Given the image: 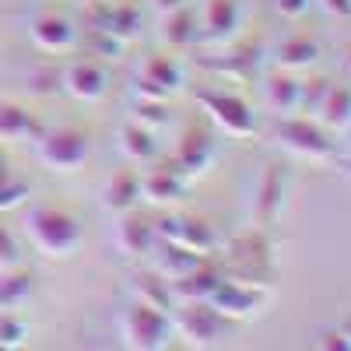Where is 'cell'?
<instances>
[{
    "instance_id": "1",
    "label": "cell",
    "mask_w": 351,
    "mask_h": 351,
    "mask_svg": "<svg viewBox=\"0 0 351 351\" xmlns=\"http://www.w3.org/2000/svg\"><path fill=\"white\" fill-rule=\"evenodd\" d=\"M25 236L49 260H67L81 246V225L64 208H32L25 215Z\"/></svg>"
},
{
    "instance_id": "2",
    "label": "cell",
    "mask_w": 351,
    "mask_h": 351,
    "mask_svg": "<svg viewBox=\"0 0 351 351\" xmlns=\"http://www.w3.org/2000/svg\"><path fill=\"white\" fill-rule=\"evenodd\" d=\"M120 337L130 351H162V348H169L176 330H172V319L165 309L137 299L120 319Z\"/></svg>"
},
{
    "instance_id": "3",
    "label": "cell",
    "mask_w": 351,
    "mask_h": 351,
    "mask_svg": "<svg viewBox=\"0 0 351 351\" xmlns=\"http://www.w3.org/2000/svg\"><path fill=\"white\" fill-rule=\"evenodd\" d=\"M36 155L53 172H74L92 158V137L81 127H56L36 137Z\"/></svg>"
},
{
    "instance_id": "4",
    "label": "cell",
    "mask_w": 351,
    "mask_h": 351,
    "mask_svg": "<svg viewBox=\"0 0 351 351\" xmlns=\"http://www.w3.org/2000/svg\"><path fill=\"white\" fill-rule=\"evenodd\" d=\"M176 337H183L190 348H221L228 341V319L211 302H183V309L172 316Z\"/></svg>"
},
{
    "instance_id": "5",
    "label": "cell",
    "mask_w": 351,
    "mask_h": 351,
    "mask_svg": "<svg viewBox=\"0 0 351 351\" xmlns=\"http://www.w3.org/2000/svg\"><path fill=\"white\" fill-rule=\"evenodd\" d=\"M278 144L285 152L299 155V158H309V162H327L334 158V141H330V130H324L313 116H291L278 123Z\"/></svg>"
},
{
    "instance_id": "6",
    "label": "cell",
    "mask_w": 351,
    "mask_h": 351,
    "mask_svg": "<svg viewBox=\"0 0 351 351\" xmlns=\"http://www.w3.org/2000/svg\"><path fill=\"white\" fill-rule=\"evenodd\" d=\"M197 102L204 106V112L211 116V123L218 130H225L228 137H253L256 134V116L246 106V99H239L236 92L225 88H204L197 95Z\"/></svg>"
},
{
    "instance_id": "7",
    "label": "cell",
    "mask_w": 351,
    "mask_h": 351,
    "mask_svg": "<svg viewBox=\"0 0 351 351\" xmlns=\"http://www.w3.org/2000/svg\"><path fill=\"white\" fill-rule=\"evenodd\" d=\"M225 319H250L267 309L271 291L263 281H246V278H221L215 295L208 299Z\"/></svg>"
},
{
    "instance_id": "8",
    "label": "cell",
    "mask_w": 351,
    "mask_h": 351,
    "mask_svg": "<svg viewBox=\"0 0 351 351\" xmlns=\"http://www.w3.org/2000/svg\"><path fill=\"white\" fill-rule=\"evenodd\" d=\"M155 232L158 239L165 243H180L200 256H208L218 250V232L208 218H197V215H169V218H158L155 221Z\"/></svg>"
},
{
    "instance_id": "9",
    "label": "cell",
    "mask_w": 351,
    "mask_h": 351,
    "mask_svg": "<svg viewBox=\"0 0 351 351\" xmlns=\"http://www.w3.org/2000/svg\"><path fill=\"white\" fill-rule=\"evenodd\" d=\"M288 169L281 162H271L263 165L260 180H256V190H253V218L256 225H274L285 211V200H288Z\"/></svg>"
},
{
    "instance_id": "10",
    "label": "cell",
    "mask_w": 351,
    "mask_h": 351,
    "mask_svg": "<svg viewBox=\"0 0 351 351\" xmlns=\"http://www.w3.org/2000/svg\"><path fill=\"white\" fill-rule=\"evenodd\" d=\"M183 88V67L176 56H165V53H155L141 64L137 71V95L144 99H162L169 102V95H176Z\"/></svg>"
},
{
    "instance_id": "11",
    "label": "cell",
    "mask_w": 351,
    "mask_h": 351,
    "mask_svg": "<svg viewBox=\"0 0 351 351\" xmlns=\"http://www.w3.org/2000/svg\"><path fill=\"white\" fill-rule=\"evenodd\" d=\"M60 88L77 102H99L109 92V74L99 60H74L60 74Z\"/></svg>"
},
{
    "instance_id": "12",
    "label": "cell",
    "mask_w": 351,
    "mask_h": 351,
    "mask_svg": "<svg viewBox=\"0 0 351 351\" xmlns=\"http://www.w3.org/2000/svg\"><path fill=\"white\" fill-rule=\"evenodd\" d=\"M172 165L180 169L186 180L208 176V169L215 165V141H211V134H204V130H186V134L180 137V144H176Z\"/></svg>"
},
{
    "instance_id": "13",
    "label": "cell",
    "mask_w": 351,
    "mask_h": 351,
    "mask_svg": "<svg viewBox=\"0 0 351 351\" xmlns=\"http://www.w3.org/2000/svg\"><path fill=\"white\" fill-rule=\"evenodd\" d=\"M28 36H32V43L43 49V53H67L77 39V28L71 25V18L56 14V11H43L32 18V25H28Z\"/></svg>"
},
{
    "instance_id": "14",
    "label": "cell",
    "mask_w": 351,
    "mask_h": 351,
    "mask_svg": "<svg viewBox=\"0 0 351 351\" xmlns=\"http://www.w3.org/2000/svg\"><path fill=\"white\" fill-rule=\"evenodd\" d=\"M155 246H158L155 221L141 218L137 211L120 215V225H116V250L123 256H148V253H155Z\"/></svg>"
},
{
    "instance_id": "15",
    "label": "cell",
    "mask_w": 351,
    "mask_h": 351,
    "mask_svg": "<svg viewBox=\"0 0 351 351\" xmlns=\"http://www.w3.org/2000/svg\"><path fill=\"white\" fill-rule=\"evenodd\" d=\"M186 190V176L176 165H155L141 172V200L148 204H176Z\"/></svg>"
},
{
    "instance_id": "16",
    "label": "cell",
    "mask_w": 351,
    "mask_h": 351,
    "mask_svg": "<svg viewBox=\"0 0 351 351\" xmlns=\"http://www.w3.org/2000/svg\"><path fill=\"white\" fill-rule=\"evenodd\" d=\"M221 278H225V271H218L215 263L204 260V263H197L193 271H186L183 278H176L169 285H172L176 302H208L215 295V288L221 285Z\"/></svg>"
},
{
    "instance_id": "17",
    "label": "cell",
    "mask_w": 351,
    "mask_h": 351,
    "mask_svg": "<svg viewBox=\"0 0 351 351\" xmlns=\"http://www.w3.org/2000/svg\"><path fill=\"white\" fill-rule=\"evenodd\" d=\"M228 253H232V260H236V271H239L243 278H253V281H256L263 271H267L274 246L263 239V236H253V232H246V236L232 239Z\"/></svg>"
},
{
    "instance_id": "18",
    "label": "cell",
    "mask_w": 351,
    "mask_h": 351,
    "mask_svg": "<svg viewBox=\"0 0 351 351\" xmlns=\"http://www.w3.org/2000/svg\"><path fill=\"white\" fill-rule=\"evenodd\" d=\"M141 204V172H116L106 180L102 186V208L112 211V215H127V211H137Z\"/></svg>"
},
{
    "instance_id": "19",
    "label": "cell",
    "mask_w": 351,
    "mask_h": 351,
    "mask_svg": "<svg viewBox=\"0 0 351 351\" xmlns=\"http://www.w3.org/2000/svg\"><path fill=\"white\" fill-rule=\"evenodd\" d=\"M313 120L330 134H344L348 123H351V88L348 84H330Z\"/></svg>"
},
{
    "instance_id": "20",
    "label": "cell",
    "mask_w": 351,
    "mask_h": 351,
    "mask_svg": "<svg viewBox=\"0 0 351 351\" xmlns=\"http://www.w3.org/2000/svg\"><path fill=\"white\" fill-rule=\"evenodd\" d=\"M243 25V4L239 0H208L204 4V36L208 39H228Z\"/></svg>"
},
{
    "instance_id": "21",
    "label": "cell",
    "mask_w": 351,
    "mask_h": 351,
    "mask_svg": "<svg viewBox=\"0 0 351 351\" xmlns=\"http://www.w3.org/2000/svg\"><path fill=\"white\" fill-rule=\"evenodd\" d=\"M158 39L172 49L180 46H190L197 39V18L193 11L183 4V8H172V11H162V21H158Z\"/></svg>"
},
{
    "instance_id": "22",
    "label": "cell",
    "mask_w": 351,
    "mask_h": 351,
    "mask_svg": "<svg viewBox=\"0 0 351 351\" xmlns=\"http://www.w3.org/2000/svg\"><path fill=\"white\" fill-rule=\"evenodd\" d=\"M155 250H158V256H155V271H158L165 281L183 278L186 271L197 267V263H204L200 253H193V250H186V246H180V243H165V239H158Z\"/></svg>"
},
{
    "instance_id": "23",
    "label": "cell",
    "mask_w": 351,
    "mask_h": 351,
    "mask_svg": "<svg viewBox=\"0 0 351 351\" xmlns=\"http://www.w3.org/2000/svg\"><path fill=\"white\" fill-rule=\"evenodd\" d=\"M43 127L18 102H0V141H36Z\"/></svg>"
},
{
    "instance_id": "24",
    "label": "cell",
    "mask_w": 351,
    "mask_h": 351,
    "mask_svg": "<svg viewBox=\"0 0 351 351\" xmlns=\"http://www.w3.org/2000/svg\"><path fill=\"white\" fill-rule=\"evenodd\" d=\"M120 155L127 162H137V165H148L158 158V141H155V130L141 127V123H127L120 130Z\"/></svg>"
},
{
    "instance_id": "25",
    "label": "cell",
    "mask_w": 351,
    "mask_h": 351,
    "mask_svg": "<svg viewBox=\"0 0 351 351\" xmlns=\"http://www.w3.org/2000/svg\"><path fill=\"white\" fill-rule=\"evenodd\" d=\"M299 88L302 81L291 74V71H281L274 77H267V84H263V95H267V106L274 112H299Z\"/></svg>"
},
{
    "instance_id": "26",
    "label": "cell",
    "mask_w": 351,
    "mask_h": 351,
    "mask_svg": "<svg viewBox=\"0 0 351 351\" xmlns=\"http://www.w3.org/2000/svg\"><path fill=\"white\" fill-rule=\"evenodd\" d=\"M316 60H319V46H316L309 36L285 39V43L278 46V67H281V71L299 74V71H309Z\"/></svg>"
},
{
    "instance_id": "27",
    "label": "cell",
    "mask_w": 351,
    "mask_h": 351,
    "mask_svg": "<svg viewBox=\"0 0 351 351\" xmlns=\"http://www.w3.org/2000/svg\"><path fill=\"white\" fill-rule=\"evenodd\" d=\"M102 32H109L112 39H120L127 46L141 32V8L130 4V0H120V4H112V0H109V14H106V28H102Z\"/></svg>"
},
{
    "instance_id": "28",
    "label": "cell",
    "mask_w": 351,
    "mask_h": 351,
    "mask_svg": "<svg viewBox=\"0 0 351 351\" xmlns=\"http://www.w3.org/2000/svg\"><path fill=\"white\" fill-rule=\"evenodd\" d=\"M32 274L21 271V267H11V271H0V309H21L28 299H32Z\"/></svg>"
},
{
    "instance_id": "29",
    "label": "cell",
    "mask_w": 351,
    "mask_h": 351,
    "mask_svg": "<svg viewBox=\"0 0 351 351\" xmlns=\"http://www.w3.org/2000/svg\"><path fill=\"white\" fill-rule=\"evenodd\" d=\"M130 288H134V295H137L141 302L158 306V309H172V302H176L172 285H169L158 271H141V274H134Z\"/></svg>"
},
{
    "instance_id": "30",
    "label": "cell",
    "mask_w": 351,
    "mask_h": 351,
    "mask_svg": "<svg viewBox=\"0 0 351 351\" xmlns=\"http://www.w3.org/2000/svg\"><path fill=\"white\" fill-rule=\"evenodd\" d=\"M165 120H169V109H165L162 99H144V95H137V102H134V123L148 127V130H158Z\"/></svg>"
},
{
    "instance_id": "31",
    "label": "cell",
    "mask_w": 351,
    "mask_h": 351,
    "mask_svg": "<svg viewBox=\"0 0 351 351\" xmlns=\"http://www.w3.org/2000/svg\"><path fill=\"white\" fill-rule=\"evenodd\" d=\"M28 341V324L18 313H0V348H21Z\"/></svg>"
},
{
    "instance_id": "32",
    "label": "cell",
    "mask_w": 351,
    "mask_h": 351,
    "mask_svg": "<svg viewBox=\"0 0 351 351\" xmlns=\"http://www.w3.org/2000/svg\"><path fill=\"white\" fill-rule=\"evenodd\" d=\"M327 88H330V81H327V77L302 81V88H299V109H302V112H309V116H316L319 102H324V95H327Z\"/></svg>"
},
{
    "instance_id": "33",
    "label": "cell",
    "mask_w": 351,
    "mask_h": 351,
    "mask_svg": "<svg viewBox=\"0 0 351 351\" xmlns=\"http://www.w3.org/2000/svg\"><path fill=\"white\" fill-rule=\"evenodd\" d=\"M25 200H28V183L4 176V180H0V211H14Z\"/></svg>"
},
{
    "instance_id": "34",
    "label": "cell",
    "mask_w": 351,
    "mask_h": 351,
    "mask_svg": "<svg viewBox=\"0 0 351 351\" xmlns=\"http://www.w3.org/2000/svg\"><path fill=\"white\" fill-rule=\"evenodd\" d=\"M11 267H21V250L18 239L11 236V228L0 225V271H11Z\"/></svg>"
},
{
    "instance_id": "35",
    "label": "cell",
    "mask_w": 351,
    "mask_h": 351,
    "mask_svg": "<svg viewBox=\"0 0 351 351\" xmlns=\"http://www.w3.org/2000/svg\"><path fill=\"white\" fill-rule=\"evenodd\" d=\"M316 348H324V351H351V337L344 334V327L319 330L316 334Z\"/></svg>"
},
{
    "instance_id": "36",
    "label": "cell",
    "mask_w": 351,
    "mask_h": 351,
    "mask_svg": "<svg viewBox=\"0 0 351 351\" xmlns=\"http://www.w3.org/2000/svg\"><path fill=\"white\" fill-rule=\"evenodd\" d=\"M32 92L39 95H53V92H60V71H36L32 74Z\"/></svg>"
},
{
    "instance_id": "37",
    "label": "cell",
    "mask_w": 351,
    "mask_h": 351,
    "mask_svg": "<svg viewBox=\"0 0 351 351\" xmlns=\"http://www.w3.org/2000/svg\"><path fill=\"white\" fill-rule=\"evenodd\" d=\"M309 4H313V0H274V11H278L281 18L299 21L302 14H309Z\"/></svg>"
},
{
    "instance_id": "38",
    "label": "cell",
    "mask_w": 351,
    "mask_h": 351,
    "mask_svg": "<svg viewBox=\"0 0 351 351\" xmlns=\"http://www.w3.org/2000/svg\"><path fill=\"white\" fill-rule=\"evenodd\" d=\"M319 4L334 18H351V0H319Z\"/></svg>"
},
{
    "instance_id": "39",
    "label": "cell",
    "mask_w": 351,
    "mask_h": 351,
    "mask_svg": "<svg viewBox=\"0 0 351 351\" xmlns=\"http://www.w3.org/2000/svg\"><path fill=\"white\" fill-rule=\"evenodd\" d=\"M152 4H155L158 11H172V8H183L186 0H152Z\"/></svg>"
},
{
    "instance_id": "40",
    "label": "cell",
    "mask_w": 351,
    "mask_h": 351,
    "mask_svg": "<svg viewBox=\"0 0 351 351\" xmlns=\"http://www.w3.org/2000/svg\"><path fill=\"white\" fill-rule=\"evenodd\" d=\"M4 176H11V172H8V158L0 155V180H4Z\"/></svg>"
},
{
    "instance_id": "41",
    "label": "cell",
    "mask_w": 351,
    "mask_h": 351,
    "mask_svg": "<svg viewBox=\"0 0 351 351\" xmlns=\"http://www.w3.org/2000/svg\"><path fill=\"white\" fill-rule=\"evenodd\" d=\"M344 67H348V74H351V46L344 49Z\"/></svg>"
},
{
    "instance_id": "42",
    "label": "cell",
    "mask_w": 351,
    "mask_h": 351,
    "mask_svg": "<svg viewBox=\"0 0 351 351\" xmlns=\"http://www.w3.org/2000/svg\"><path fill=\"white\" fill-rule=\"evenodd\" d=\"M344 334H348V337H351V316H348V319H344Z\"/></svg>"
},
{
    "instance_id": "43",
    "label": "cell",
    "mask_w": 351,
    "mask_h": 351,
    "mask_svg": "<svg viewBox=\"0 0 351 351\" xmlns=\"http://www.w3.org/2000/svg\"><path fill=\"white\" fill-rule=\"evenodd\" d=\"M344 134H348V141H351V123H348V130H344Z\"/></svg>"
},
{
    "instance_id": "44",
    "label": "cell",
    "mask_w": 351,
    "mask_h": 351,
    "mask_svg": "<svg viewBox=\"0 0 351 351\" xmlns=\"http://www.w3.org/2000/svg\"><path fill=\"white\" fill-rule=\"evenodd\" d=\"M348 172H351V158H348Z\"/></svg>"
}]
</instances>
